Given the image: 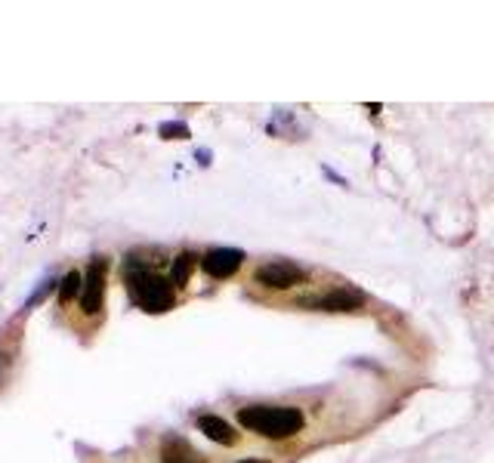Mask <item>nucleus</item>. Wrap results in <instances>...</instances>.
I'll list each match as a JSON object with an SVG mask.
<instances>
[{
	"mask_svg": "<svg viewBox=\"0 0 494 463\" xmlns=\"http://www.w3.org/2000/svg\"><path fill=\"white\" fill-rule=\"evenodd\" d=\"M238 424L263 439L284 441L294 439L303 430L306 417L294 405H247V408L238 411Z\"/></svg>",
	"mask_w": 494,
	"mask_h": 463,
	"instance_id": "1",
	"label": "nucleus"
},
{
	"mask_svg": "<svg viewBox=\"0 0 494 463\" xmlns=\"http://www.w3.org/2000/svg\"><path fill=\"white\" fill-rule=\"evenodd\" d=\"M124 282H127L134 303L145 309V312H167V309H173V303H177V287H173L170 278L158 275L155 269L143 266L139 259H127Z\"/></svg>",
	"mask_w": 494,
	"mask_h": 463,
	"instance_id": "2",
	"label": "nucleus"
},
{
	"mask_svg": "<svg viewBox=\"0 0 494 463\" xmlns=\"http://www.w3.org/2000/svg\"><path fill=\"white\" fill-rule=\"evenodd\" d=\"M254 282L269 287V291H290V287L306 282V272L290 259H275V263H266L254 272Z\"/></svg>",
	"mask_w": 494,
	"mask_h": 463,
	"instance_id": "3",
	"label": "nucleus"
},
{
	"mask_svg": "<svg viewBox=\"0 0 494 463\" xmlns=\"http://www.w3.org/2000/svg\"><path fill=\"white\" fill-rule=\"evenodd\" d=\"M306 309H318V312H356L365 306V293L352 291V287H334L328 293H316V297L300 300Z\"/></svg>",
	"mask_w": 494,
	"mask_h": 463,
	"instance_id": "4",
	"label": "nucleus"
},
{
	"mask_svg": "<svg viewBox=\"0 0 494 463\" xmlns=\"http://www.w3.org/2000/svg\"><path fill=\"white\" fill-rule=\"evenodd\" d=\"M106 272H108V263L106 259H93L83 275V291H81V309L87 315H96L102 312V300H106Z\"/></svg>",
	"mask_w": 494,
	"mask_h": 463,
	"instance_id": "5",
	"label": "nucleus"
},
{
	"mask_svg": "<svg viewBox=\"0 0 494 463\" xmlns=\"http://www.w3.org/2000/svg\"><path fill=\"white\" fill-rule=\"evenodd\" d=\"M241 263H245V254L235 248H213L207 250L204 257H201V269H204V275L217 278V282H222V278H232L235 272L241 269Z\"/></svg>",
	"mask_w": 494,
	"mask_h": 463,
	"instance_id": "6",
	"label": "nucleus"
},
{
	"mask_svg": "<svg viewBox=\"0 0 494 463\" xmlns=\"http://www.w3.org/2000/svg\"><path fill=\"white\" fill-rule=\"evenodd\" d=\"M198 430L204 432L211 441H217V445H238V432L232 430V424L229 420L217 417V414H201L198 417Z\"/></svg>",
	"mask_w": 494,
	"mask_h": 463,
	"instance_id": "7",
	"label": "nucleus"
},
{
	"mask_svg": "<svg viewBox=\"0 0 494 463\" xmlns=\"http://www.w3.org/2000/svg\"><path fill=\"white\" fill-rule=\"evenodd\" d=\"M161 460H164V463H207V460L201 458V454L189 445V441H186V439H177V436L164 439V445H161Z\"/></svg>",
	"mask_w": 494,
	"mask_h": 463,
	"instance_id": "8",
	"label": "nucleus"
},
{
	"mask_svg": "<svg viewBox=\"0 0 494 463\" xmlns=\"http://www.w3.org/2000/svg\"><path fill=\"white\" fill-rule=\"evenodd\" d=\"M198 263H201V259L195 257V254H179L177 259H173V272H170L173 287H186V284H189L192 269H195Z\"/></svg>",
	"mask_w": 494,
	"mask_h": 463,
	"instance_id": "9",
	"label": "nucleus"
},
{
	"mask_svg": "<svg viewBox=\"0 0 494 463\" xmlns=\"http://www.w3.org/2000/svg\"><path fill=\"white\" fill-rule=\"evenodd\" d=\"M83 291V275L81 272H68L65 278H62V287H59V303L68 306L74 300V293Z\"/></svg>",
	"mask_w": 494,
	"mask_h": 463,
	"instance_id": "10",
	"label": "nucleus"
},
{
	"mask_svg": "<svg viewBox=\"0 0 494 463\" xmlns=\"http://www.w3.org/2000/svg\"><path fill=\"white\" fill-rule=\"evenodd\" d=\"M241 463H266V460H241Z\"/></svg>",
	"mask_w": 494,
	"mask_h": 463,
	"instance_id": "11",
	"label": "nucleus"
}]
</instances>
